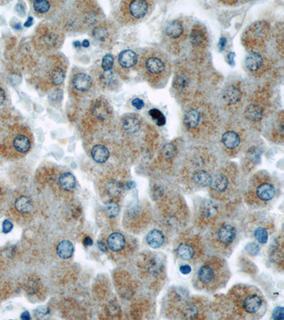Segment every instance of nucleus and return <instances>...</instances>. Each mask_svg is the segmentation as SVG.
Here are the masks:
<instances>
[{
	"mask_svg": "<svg viewBox=\"0 0 284 320\" xmlns=\"http://www.w3.org/2000/svg\"><path fill=\"white\" fill-rule=\"evenodd\" d=\"M254 236L255 239L262 244H267L269 239L268 231L267 229L259 227L255 229L254 231Z\"/></svg>",
	"mask_w": 284,
	"mask_h": 320,
	"instance_id": "35",
	"label": "nucleus"
},
{
	"mask_svg": "<svg viewBox=\"0 0 284 320\" xmlns=\"http://www.w3.org/2000/svg\"><path fill=\"white\" fill-rule=\"evenodd\" d=\"M74 252V244L70 241L63 240L58 244L56 253L62 259H68L72 257Z\"/></svg>",
	"mask_w": 284,
	"mask_h": 320,
	"instance_id": "28",
	"label": "nucleus"
},
{
	"mask_svg": "<svg viewBox=\"0 0 284 320\" xmlns=\"http://www.w3.org/2000/svg\"><path fill=\"white\" fill-rule=\"evenodd\" d=\"M249 195L257 203H268L273 200L276 195V189L271 177L262 174L255 175Z\"/></svg>",
	"mask_w": 284,
	"mask_h": 320,
	"instance_id": "5",
	"label": "nucleus"
},
{
	"mask_svg": "<svg viewBox=\"0 0 284 320\" xmlns=\"http://www.w3.org/2000/svg\"><path fill=\"white\" fill-rule=\"evenodd\" d=\"M226 44H227V40L225 38L223 37L220 39V42H219L218 47L220 48V51H223L224 47H225Z\"/></svg>",
	"mask_w": 284,
	"mask_h": 320,
	"instance_id": "47",
	"label": "nucleus"
},
{
	"mask_svg": "<svg viewBox=\"0 0 284 320\" xmlns=\"http://www.w3.org/2000/svg\"><path fill=\"white\" fill-rule=\"evenodd\" d=\"M72 83L74 87L77 91H88L92 84L91 77L85 73H77L72 78Z\"/></svg>",
	"mask_w": 284,
	"mask_h": 320,
	"instance_id": "17",
	"label": "nucleus"
},
{
	"mask_svg": "<svg viewBox=\"0 0 284 320\" xmlns=\"http://www.w3.org/2000/svg\"><path fill=\"white\" fill-rule=\"evenodd\" d=\"M192 80L190 73L185 70H180L174 77V88L178 92H187L191 89Z\"/></svg>",
	"mask_w": 284,
	"mask_h": 320,
	"instance_id": "13",
	"label": "nucleus"
},
{
	"mask_svg": "<svg viewBox=\"0 0 284 320\" xmlns=\"http://www.w3.org/2000/svg\"><path fill=\"white\" fill-rule=\"evenodd\" d=\"M64 61L59 56H49L39 63L38 69L43 71L44 75L54 86L62 84L66 78V66Z\"/></svg>",
	"mask_w": 284,
	"mask_h": 320,
	"instance_id": "7",
	"label": "nucleus"
},
{
	"mask_svg": "<svg viewBox=\"0 0 284 320\" xmlns=\"http://www.w3.org/2000/svg\"><path fill=\"white\" fill-rule=\"evenodd\" d=\"M203 252L200 241L194 239L182 240L176 246V249L178 257L188 262L198 260L202 258Z\"/></svg>",
	"mask_w": 284,
	"mask_h": 320,
	"instance_id": "9",
	"label": "nucleus"
},
{
	"mask_svg": "<svg viewBox=\"0 0 284 320\" xmlns=\"http://www.w3.org/2000/svg\"><path fill=\"white\" fill-rule=\"evenodd\" d=\"M272 318L275 320L284 319V308L283 307H277L275 309L273 313Z\"/></svg>",
	"mask_w": 284,
	"mask_h": 320,
	"instance_id": "42",
	"label": "nucleus"
},
{
	"mask_svg": "<svg viewBox=\"0 0 284 320\" xmlns=\"http://www.w3.org/2000/svg\"><path fill=\"white\" fill-rule=\"evenodd\" d=\"M149 246L153 249L161 248L165 242V236L163 232L159 229H153L150 230L146 238Z\"/></svg>",
	"mask_w": 284,
	"mask_h": 320,
	"instance_id": "22",
	"label": "nucleus"
},
{
	"mask_svg": "<svg viewBox=\"0 0 284 320\" xmlns=\"http://www.w3.org/2000/svg\"><path fill=\"white\" fill-rule=\"evenodd\" d=\"M91 113L98 121H105L110 117L112 111L108 103L103 100H98L92 105Z\"/></svg>",
	"mask_w": 284,
	"mask_h": 320,
	"instance_id": "15",
	"label": "nucleus"
},
{
	"mask_svg": "<svg viewBox=\"0 0 284 320\" xmlns=\"http://www.w3.org/2000/svg\"><path fill=\"white\" fill-rule=\"evenodd\" d=\"M137 61V55L132 50H124L118 56V63L124 69H131Z\"/></svg>",
	"mask_w": 284,
	"mask_h": 320,
	"instance_id": "21",
	"label": "nucleus"
},
{
	"mask_svg": "<svg viewBox=\"0 0 284 320\" xmlns=\"http://www.w3.org/2000/svg\"><path fill=\"white\" fill-rule=\"evenodd\" d=\"M150 116L152 118L153 121L156 122V125L159 126H163L165 124V118L163 113L158 110V109L153 108L149 112Z\"/></svg>",
	"mask_w": 284,
	"mask_h": 320,
	"instance_id": "37",
	"label": "nucleus"
},
{
	"mask_svg": "<svg viewBox=\"0 0 284 320\" xmlns=\"http://www.w3.org/2000/svg\"><path fill=\"white\" fill-rule=\"evenodd\" d=\"M141 69L144 76L154 85L163 84L167 81L171 71L168 57L163 51L149 49L141 58Z\"/></svg>",
	"mask_w": 284,
	"mask_h": 320,
	"instance_id": "3",
	"label": "nucleus"
},
{
	"mask_svg": "<svg viewBox=\"0 0 284 320\" xmlns=\"http://www.w3.org/2000/svg\"><path fill=\"white\" fill-rule=\"evenodd\" d=\"M114 62H115V60H114L113 56L110 54H106L102 60V69L104 71H111L113 69Z\"/></svg>",
	"mask_w": 284,
	"mask_h": 320,
	"instance_id": "38",
	"label": "nucleus"
},
{
	"mask_svg": "<svg viewBox=\"0 0 284 320\" xmlns=\"http://www.w3.org/2000/svg\"><path fill=\"white\" fill-rule=\"evenodd\" d=\"M6 99V94L4 89L0 87V106L4 103Z\"/></svg>",
	"mask_w": 284,
	"mask_h": 320,
	"instance_id": "48",
	"label": "nucleus"
},
{
	"mask_svg": "<svg viewBox=\"0 0 284 320\" xmlns=\"http://www.w3.org/2000/svg\"><path fill=\"white\" fill-rule=\"evenodd\" d=\"M92 36L99 45L106 47L114 42L115 31L110 24L102 23L94 28Z\"/></svg>",
	"mask_w": 284,
	"mask_h": 320,
	"instance_id": "11",
	"label": "nucleus"
},
{
	"mask_svg": "<svg viewBox=\"0 0 284 320\" xmlns=\"http://www.w3.org/2000/svg\"><path fill=\"white\" fill-rule=\"evenodd\" d=\"M191 42L193 46H204L207 42V36L204 29L199 25L195 26L191 30Z\"/></svg>",
	"mask_w": 284,
	"mask_h": 320,
	"instance_id": "23",
	"label": "nucleus"
},
{
	"mask_svg": "<svg viewBox=\"0 0 284 320\" xmlns=\"http://www.w3.org/2000/svg\"><path fill=\"white\" fill-rule=\"evenodd\" d=\"M233 183L232 174L227 170H224L212 175L209 186L212 195H215V198H221L222 196L227 197L230 195Z\"/></svg>",
	"mask_w": 284,
	"mask_h": 320,
	"instance_id": "8",
	"label": "nucleus"
},
{
	"mask_svg": "<svg viewBox=\"0 0 284 320\" xmlns=\"http://www.w3.org/2000/svg\"><path fill=\"white\" fill-rule=\"evenodd\" d=\"M218 213V206L210 200H206L200 208V217L205 222H210Z\"/></svg>",
	"mask_w": 284,
	"mask_h": 320,
	"instance_id": "16",
	"label": "nucleus"
},
{
	"mask_svg": "<svg viewBox=\"0 0 284 320\" xmlns=\"http://www.w3.org/2000/svg\"><path fill=\"white\" fill-rule=\"evenodd\" d=\"M153 2L151 1H121L120 12L123 20L127 24H136L144 19L151 12Z\"/></svg>",
	"mask_w": 284,
	"mask_h": 320,
	"instance_id": "6",
	"label": "nucleus"
},
{
	"mask_svg": "<svg viewBox=\"0 0 284 320\" xmlns=\"http://www.w3.org/2000/svg\"><path fill=\"white\" fill-rule=\"evenodd\" d=\"M230 277L228 264L223 258L208 259L200 267L195 277L197 288L208 292H214L224 288Z\"/></svg>",
	"mask_w": 284,
	"mask_h": 320,
	"instance_id": "2",
	"label": "nucleus"
},
{
	"mask_svg": "<svg viewBox=\"0 0 284 320\" xmlns=\"http://www.w3.org/2000/svg\"><path fill=\"white\" fill-rule=\"evenodd\" d=\"M202 121V115L197 109H190L183 118V124L190 130H195L200 125Z\"/></svg>",
	"mask_w": 284,
	"mask_h": 320,
	"instance_id": "20",
	"label": "nucleus"
},
{
	"mask_svg": "<svg viewBox=\"0 0 284 320\" xmlns=\"http://www.w3.org/2000/svg\"><path fill=\"white\" fill-rule=\"evenodd\" d=\"M132 104L137 110H141L144 106V101L142 99H139V98H135V99H134L132 101Z\"/></svg>",
	"mask_w": 284,
	"mask_h": 320,
	"instance_id": "44",
	"label": "nucleus"
},
{
	"mask_svg": "<svg viewBox=\"0 0 284 320\" xmlns=\"http://www.w3.org/2000/svg\"><path fill=\"white\" fill-rule=\"evenodd\" d=\"M240 137L235 131H227L222 136V143L229 150H235L240 144Z\"/></svg>",
	"mask_w": 284,
	"mask_h": 320,
	"instance_id": "24",
	"label": "nucleus"
},
{
	"mask_svg": "<svg viewBox=\"0 0 284 320\" xmlns=\"http://www.w3.org/2000/svg\"><path fill=\"white\" fill-rule=\"evenodd\" d=\"M59 183L60 187L66 191H72L76 186V180L71 172H65L59 177Z\"/></svg>",
	"mask_w": 284,
	"mask_h": 320,
	"instance_id": "29",
	"label": "nucleus"
},
{
	"mask_svg": "<svg viewBox=\"0 0 284 320\" xmlns=\"http://www.w3.org/2000/svg\"><path fill=\"white\" fill-rule=\"evenodd\" d=\"M107 248L111 251L118 253L125 248L126 239L120 233L115 232L111 233L107 240Z\"/></svg>",
	"mask_w": 284,
	"mask_h": 320,
	"instance_id": "18",
	"label": "nucleus"
},
{
	"mask_svg": "<svg viewBox=\"0 0 284 320\" xmlns=\"http://www.w3.org/2000/svg\"><path fill=\"white\" fill-rule=\"evenodd\" d=\"M107 193L111 196H117L121 193L122 185L117 181H111L106 186Z\"/></svg>",
	"mask_w": 284,
	"mask_h": 320,
	"instance_id": "36",
	"label": "nucleus"
},
{
	"mask_svg": "<svg viewBox=\"0 0 284 320\" xmlns=\"http://www.w3.org/2000/svg\"><path fill=\"white\" fill-rule=\"evenodd\" d=\"M263 65V58L259 53L253 51L250 53L245 60V66L250 71H256L260 69Z\"/></svg>",
	"mask_w": 284,
	"mask_h": 320,
	"instance_id": "25",
	"label": "nucleus"
},
{
	"mask_svg": "<svg viewBox=\"0 0 284 320\" xmlns=\"http://www.w3.org/2000/svg\"><path fill=\"white\" fill-rule=\"evenodd\" d=\"M191 271H192V269H191V267L188 264H186V265H183L182 266H180V271L182 274H190L191 273Z\"/></svg>",
	"mask_w": 284,
	"mask_h": 320,
	"instance_id": "45",
	"label": "nucleus"
},
{
	"mask_svg": "<svg viewBox=\"0 0 284 320\" xmlns=\"http://www.w3.org/2000/svg\"><path fill=\"white\" fill-rule=\"evenodd\" d=\"M241 98V92L238 88L230 86L227 88L223 94L224 102L229 105L239 103Z\"/></svg>",
	"mask_w": 284,
	"mask_h": 320,
	"instance_id": "26",
	"label": "nucleus"
},
{
	"mask_svg": "<svg viewBox=\"0 0 284 320\" xmlns=\"http://www.w3.org/2000/svg\"><path fill=\"white\" fill-rule=\"evenodd\" d=\"M63 34L57 29L51 27H44L37 31L36 42L39 46L44 49H53L59 47L63 42Z\"/></svg>",
	"mask_w": 284,
	"mask_h": 320,
	"instance_id": "10",
	"label": "nucleus"
},
{
	"mask_svg": "<svg viewBox=\"0 0 284 320\" xmlns=\"http://www.w3.org/2000/svg\"><path fill=\"white\" fill-rule=\"evenodd\" d=\"M236 237V229L231 224H224L212 233L211 245L218 253L227 256L232 252Z\"/></svg>",
	"mask_w": 284,
	"mask_h": 320,
	"instance_id": "4",
	"label": "nucleus"
},
{
	"mask_svg": "<svg viewBox=\"0 0 284 320\" xmlns=\"http://www.w3.org/2000/svg\"><path fill=\"white\" fill-rule=\"evenodd\" d=\"M52 7L51 1L45 0H36L33 2V8L37 15H44L48 13Z\"/></svg>",
	"mask_w": 284,
	"mask_h": 320,
	"instance_id": "33",
	"label": "nucleus"
},
{
	"mask_svg": "<svg viewBox=\"0 0 284 320\" xmlns=\"http://www.w3.org/2000/svg\"><path fill=\"white\" fill-rule=\"evenodd\" d=\"M247 156H248L249 160H251V162L254 163H256L258 161L260 160V152L256 149H252L251 150H250Z\"/></svg>",
	"mask_w": 284,
	"mask_h": 320,
	"instance_id": "40",
	"label": "nucleus"
},
{
	"mask_svg": "<svg viewBox=\"0 0 284 320\" xmlns=\"http://www.w3.org/2000/svg\"><path fill=\"white\" fill-rule=\"evenodd\" d=\"M100 78L105 84L110 85L115 80V75H114V73L112 72V70L109 71H104Z\"/></svg>",
	"mask_w": 284,
	"mask_h": 320,
	"instance_id": "39",
	"label": "nucleus"
},
{
	"mask_svg": "<svg viewBox=\"0 0 284 320\" xmlns=\"http://www.w3.org/2000/svg\"><path fill=\"white\" fill-rule=\"evenodd\" d=\"M82 46L85 47V48H88V47H89L90 46L89 41L87 40V39H85V40H83V42H82Z\"/></svg>",
	"mask_w": 284,
	"mask_h": 320,
	"instance_id": "53",
	"label": "nucleus"
},
{
	"mask_svg": "<svg viewBox=\"0 0 284 320\" xmlns=\"http://www.w3.org/2000/svg\"><path fill=\"white\" fill-rule=\"evenodd\" d=\"M13 229V224L10 221V220H4L2 224V232L4 233H8Z\"/></svg>",
	"mask_w": 284,
	"mask_h": 320,
	"instance_id": "41",
	"label": "nucleus"
},
{
	"mask_svg": "<svg viewBox=\"0 0 284 320\" xmlns=\"http://www.w3.org/2000/svg\"><path fill=\"white\" fill-rule=\"evenodd\" d=\"M234 56H235V54L232 52L230 53L227 56V59H228V62L230 65L234 64Z\"/></svg>",
	"mask_w": 284,
	"mask_h": 320,
	"instance_id": "52",
	"label": "nucleus"
},
{
	"mask_svg": "<svg viewBox=\"0 0 284 320\" xmlns=\"http://www.w3.org/2000/svg\"><path fill=\"white\" fill-rule=\"evenodd\" d=\"M83 245L86 247L92 246V245H93V241H92V239H91L90 237H89V236H86V237L83 239Z\"/></svg>",
	"mask_w": 284,
	"mask_h": 320,
	"instance_id": "46",
	"label": "nucleus"
},
{
	"mask_svg": "<svg viewBox=\"0 0 284 320\" xmlns=\"http://www.w3.org/2000/svg\"><path fill=\"white\" fill-rule=\"evenodd\" d=\"M33 17H31V16H30V17L28 18V19H27V22H25V24H24V27H31V26L33 24Z\"/></svg>",
	"mask_w": 284,
	"mask_h": 320,
	"instance_id": "51",
	"label": "nucleus"
},
{
	"mask_svg": "<svg viewBox=\"0 0 284 320\" xmlns=\"http://www.w3.org/2000/svg\"><path fill=\"white\" fill-rule=\"evenodd\" d=\"M228 299L234 312L244 319H259L267 309L262 293L253 286L238 285L234 287L229 292Z\"/></svg>",
	"mask_w": 284,
	"mask_h": 320,
	"instance_id": "1",
	"label": "nucleus"
},
{
	"mask_svg": "<svg viewBox=\"0 0 284 320\" xmlns=\"http://www.w3.org/2000/svg\"><path fill=\"white\" fill-rule=\"evenodd\" d=\"M122 127L124 131L128 133H136L141 127V122L136 117L130 115L126 117L122 121Z\"/></svg>",
	"mask_w": 284,
	"mask_h": 320,
	"instance_id": "31",
	"label": "nucleus"
},
{
	"mask_svg": "<svg viewBox=\"0 0 284 320\" xmlns=\"http://www.w3.org/2000/svg\"><path fill=\"white\" fill-rule=\"evenodd\" d=\"M74 46L75 47V48H80V46H81V44H80V42H79V41H75V42H74Z\"/></svg>",
	"mask_w": 284,
	"mask_h": 320,
	"instance_id": "54",
	"label": "nucleus"
},
{
	"mask_svg": "<svg viewBox=\"0 0 284 320\" xmlns=\"http://www.w3.org/2000/svg\"><path fill=\"white\" fill-rule=\"evenodd\" d=\"M98 246L99 248H100L101 251H103V252L107 251V245H106L104 243L98 242Z\"/></svg>",
	"mask_w": 284,
	"mask_h": 320,
	"instance_id": "50",
	"label": "nucleus"
},
{
	"mask_svg": "<svg viewBox=\"0 0 284 320\" xmlns=\"http://www.w3.org/2000/svg\"><path fill=\"white\" fill-rule=\"evenodd\" d=\"M120 212L119 204L115 201H109L105 206L106 214L109 218H115L118 216Z\"/></svg>",
	"mask_w": 284,
	"mask_h": 320,
	"instance_id": "34",
	"label": "nucleus"
},
{
	"mask_svg": "<svg viewBox=\"0 0 284 320\" xmlns=\"http://www.w3.org/2000/svg\"><path fill=\"white\" fill-rule=\"evenodd\" d=\"M246 118L249 121H259L262 118L263 109L259 105H250L244 112Z\"/></svg>",
	"mask_w": 284,
	"mask_h": 320,
	"instance_id": "32",
	"label": "nucleus"
},
{
	"mask_svg": "<svg viewBox=\"0 0 284 320\" xmlns=\"http://www.w3.org/2000/svg\"><path fill=\"white\" fill-rule=\"evenodd\" d=\"M188 177L190 182L197 188L206 187L209 186L212 180V174L207 169L201 168H194V170L189 172Z\"/></svg>",
	"mask_w": 284,
	"mask_h": 320,
	"instance_id": "12",
	"label": "nucleus"
},
{
	"mask_svg": "<svg viewBox=\"0 0 284 320\" xmlns=\"http://www.w3.org/2000/svg\"><path fill=\"white\" fill-rule=\"evenodd\" d=\"M184 30V27L181 21L174 19L167 24L165 28V34L170 39L176 40L183 36Z\"/></svg>",
	"mask_w": 284,
	"mask_h": 320,
	"instance_id": "19",
	"label": "nucleus"
},
{
	"mask_svg": "<svg viewBox=\"0 0 284 320\" xmlns=\"http://www.w3.org/2000/svg\"><path fill=\"white\" fill-rule=\"evenodd\" d=\"M91 155L95 162L103 164L108 160L109 151L104 145H97L91 150Z\"/></svg>",
	"mask_w": 284,
	"mask_h": 320,
	"instance_id": "27",
	"label": "nucleus"
},
{
	"mask_svg": "<svg viewBox=\"0 0 284 320\" xmlns=\"http://www.w3.org/2000/svg\"><path fill=\"white\" fill-rule=\"evenodd\" d=\"M15 207L16 210L20 213H30L32 211L33 203L30 197L27 196H21L15 201Z\"/></svg>",
	"mask_w": 284,
	"mask_h": 320,
	"instance_id": "30",
	"label": "nucleus"
},
{
	"mask_svg": "<svg viewBox=\"0 0 284 320\" xmlns=\"http://www.w3.org/2000/svg\"><path fill=\"white\" fill-rule=\"evenodd\" d=\"M21 319L22 320H31V316H30V312L28 311H25L23 312L21 315Z\"/></svg>",
	"mask_w": 284,
	"mask_h": 320,
	"instance_id": "49",
	"label": "nucleus"
},
{
	"mask_svg": "<svg viewBox=\"0 0 284 320\" xmlns=\"http://www.w3.org/2000/svg\"><path fill=\"white\" fill-rule=\"evenodd\" d=\"M11 144L14 150L19 154L28 152L31 147V139L24 133H20L15 135L12 137Z\"/></svg>",
	"mask_w": 284,
	"mask_h": 320,
	"instance_id": "14",
	"label": "nucleus"
},
{
	"mask_svg": "<svg viewBox=\"0 0 284 320\" xmlns=\"http://www.w3.org/2000/svg\"><path fill=\"white\" fill-rule=\"evenodd\" d=\"M246 249L250 253V254L252 255H256V253L259 251V246L256 244H255L254 243H252L250 245H247Z\"/></svg>",
	"mask_w": 284,
	"mask_h": 320,
	"instance_id": "43",
	"label": "nucleus"
}]
</instances>
